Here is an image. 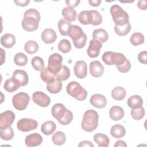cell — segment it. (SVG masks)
Wrapping results in <instances>:
<instances>
[{"label":"cell","instance_id":"4","mask_svg":"<svg viewBox=\"0 0 147 147\" xmlns=\"http://www.w3.org/2000/svg\"><path fill=\"white\" fill-rule=\"evenodd\" d=\"M66 91L68 95L79 101L84 100L87 96L86 90L77 82H69L67 86Z\"/></svg>","mask_w":147,"mask_h":147},{"label":"cell","instance_id":"15","mask_svg":"<svg viewBox=\"0 0 147 147\" xmlns=\"http://www.w3.org/2000/svg\"><path fill=\"white\" fill-rule=\"evenodd\" d=\"M90 102L94 107L98 109H102L106 107L107 105V99L106 97L102 94H95L91 96Z\"/></svg>","mask_w":147,"mask_h":147},{"label":"cell","instance_id":"1","mask_svg":"<svg viewBox=\"0 0 147 147\" xmlns=\"http://www.w3.org/2000/svg\"><path fill=\"white\" fill-rule=\"evenodd\" d=\"M41 16L39 11L34 9L26 10L24 14L21 25L22 28L28 32H33L38 28Z\"/></svg>","mask_w":147,"mask_h":147},{"label":"cell","instance_id":"49","mask_svg":"<svg viewBox=\"0 0 147 147\" xmlns=\"http://www.w3.org/2000/svg\"><path fill=\"white\" fill-rule=\"evenodd\" d=\"M80 1H78V0H67L65 1V3L67 5L68 7H71V8H74L79 5L80 3Z\"/></svg>","mask_w":147,"mask_h":147},{"label":"cell","instance_id":"6","mask_svg":"<svg viewBox=\"0 0 147 147\" xmlns=\"http://www.w3.org/2000/svg\"><path fill=\"white\" fill-rule=\"evenodd\" d=\"M30 97L29 95L24 92H20L14 95L12 98V103L15 109L19 111L24 110L26 109Z\"/></svg>","mask_w":147,"mask_h":147},{"label":"cell","instance_id":"43","mask_svg":"<svg viewBox=\"0 0 147 147\" xmlns=\"http://www.w3.org/2000/svg\"><path fill=\"white\" fill-rule=\"evenodd\" d=\"M130 113L134 119L136 121L140 120L142 119L145 115V109L142 106H141L136 109H131Z\"/></svg>","mask_w":147,"mask_h":147},{"label":"cell","instance_id":"24","mask_svg":"<svg viewBox=\"0 0 147 147\" xmlns=\"http://www.w3.org/2000/svg\"><path fill=\"white\" fill-rule=\"evenodd\" d=\"M61 13L65 21L68 22L75 21L76 20L77 12L74 8L69 7H64Z\"/></svg>","mask_w":147,"mask_h":147},{"label":"cell","instance_id":"13","mask_svg":"<svg viewBox=\"0 0 147 147\" xmlns=\"http://www.w3.org/2000/svg\"><path fill=\"white\" fill-rule=\"evenodd\" d=\"M74 74L78 78L83 79L87 75V65L83 60H78L76 62L74 68Z\"/></svg>","mask_w":147,"mask_h":147},{"label":"cell","instance_id":"27","mask_svg":"<svg viewBox=\"0 0 147 147\" xmlns=\"http://www.w3.org/2000/svg\"><path fill=\"white\" fill-rule=\"evenodd\" d=\"M94 141L99 147H108L110 143V140L108 136L100 133H96L94 136Z\"/></svg>","mask_w":147,"mask_h":147},{"label":"cell","instance_id":"33","mask_svg":"<svg viewBox=\"0 0 147 147\" xmlns=\"http://www.w3.org/2000/svg\"><path fill=\"white\" fill-rule=\"evenodd\" d=\"M71 23L63 19H60L58 22V29L62 36H68V31L71 26Z\"/></svg>","mask_w":147,"mask_h":147},{"label":"cell","instance_id":"17","mask_svg":"<svg viewBox=\"0 0 147 147\" xmlns=\"http://www.w3.org/2000/svg\"><path fill=\"white\" fill-rule=\"evenodd\" d=\"M42 140V137L40 134L34 133L26 137L25 142L29 147H34L41 144Z\"/></svg>","mask_w":147,"mask_h":147},{"label":"cell","instance_id":"34","mask_svg":"<svg viewBox=\"0 0 147 147\" xmlns=\"http://www.w3.org/2000/svg\"><path fill=\"white\" fill-rule=\"evenodd\" d=\"M40 77L47 84L52 82L56 78V76L49 71L48 67H44L41 69L40 71Z\"/></svg>","mask_w":147,"mask_h":147},{"label":"cell","instance_id":"51","mask_svg":"<svg viewBox=\"0 0 147 147\" xmlns=\"http://www.w3.org/2000/svg\"><path fill=\"white\" fill-rule=\"evenodd\" d=\"M147 1L146 0H141L137 2V7L141 9L145 10L146 9V6H147Z\"/></svg>","mask_w":147,"mask_h":147},{"label":"cell","instance_id":"41","mask_svg":"<svg viewBox=\"0 0 147 147\" xmlns=\"http://www.w3.org/2000/svg\"><path fill=\"white\" fill-rule=\"evenodd\" d=\"M58 49L63 53H67L71 50V44L67 39H62L58 44Z\"/></svg>","mask_w":147,"mask_h":147},{"label":"cell","instance_id":"32","mask_svg":"<svg viewBox=\"0 0 147 147\" xmlns=\"http://www.w3.org/2000/svg\"><path fill=\"white\" fill-rule=\"evenodd\" d=\"M52 140L54 144L56 145H62L65 142L66 136L63 132L59 131L53 134Z\"/></svg>","mask_w":147,"mask_h":147},{"label":"cell","instance_id":"44","mask_svg":"<svg viewBox=\"0 0 147 147\" xmlns=\"http://www.w3.org/2000/svg\"><path fill=\"white\" fill-rule=\"evenodd\" d=\"M91 14V24L94 26L100 25L102 22V17L101 14L96 10H90Z\"/></svg>","mask_w":147,"mask_h":147},{"label":"cell","instance_id":"20","mask_svg":"<svg viewBox=\"0 0 147 147\" xmlns=\"http://www.w3.org/2000/svg\"><path fill=\"white\" fill-rule=\"evenodd\" d=\"M125 112L123 109L118 106H112L109 110V115L113 121H119L124 117Z\"/></svg>","mask_w":147,"mask_h":147},{"label":"cell","instance_id":"42","mask_svg":"<svg viewBox=\"0 0 147 147\" xmlns=\"http://www.w3.org/2000/svg\"><path fill=\"white\" fill-rule=\"evenodd\" d=\"M31 64L33 68L37 71H41L44 68V60L39 56H34L32 59Z\"/></svg>","mask_w":147,"mask_h":147},{"label":"cell","instance_id":"35","mask_svg":"<svg viewBox=\"0 0 147 147\" xmlns=\"http://www.w3.org/2000/svg\"><path fill=\"white\" fill-rule=\"evenodd\" d=\"M130 41L133 45L138 46L144 42V36L141 33L135 32L130 36Z\"/></svg>","mask_w":147,"mask_h":147},{"label":"cell","instance_id":"14","mask_svg":"<svg viewBox=\"0 0 147 147\" xmlns=\"http://www.w3.org/2000/svg\"><path fill=\"white\" fill-rule=\"evenodd\" d=\"M89 69L90 75L94 78L100 77L105 71L103 65L98 60L91 61L89 65Z\"/></svg>","mask_w":147,"mask_h":147},{"label":"cell","instance_id":"48","mask_svg":"<svg viewBox=\"0 0 147 147\" xmlns=\"http://www.w3.org/2000/svg\"><path fill=\"white\" fill-rule=\"evenodd\" d=\"M146 57L147 52L145 51H142L140 52L138 55V60L141 63L143 64H146Z\"/></svg>","mask_w":147,"mask_h":147},{"label":"cell","instance_id":"30","mask_svg":"<svg viewBox=\"0 0 147 147\" xmlns=\"http://www.w3.org/2000/svg\"><path fill=\"white\" fill-rule=\"evenodd\" d=\"M78 19L79 22L83 25L91 24V14L90 10H84L80 12Z\"/></svg>","mask_w":147,"mask_h":147},{"label":"cell","instance_id":"3","mask_svg":"<svg viewBox=\"0 0 147 147\" xmlns=\"http://www.w3.org/2000/svg\"><path fill=\"white\" fill-rule=\"evenodd\" d=\"M110 13L113 20L117 26H124L129 22V14L117 4L111 6Z\"/></svg>","mask_w":147,"mask_h":147},{"label":"cell","instance_id":"38","mask_svg":"<svg viewBox=\"0 0 147 147\" xmlns=\"http://www.w3.org/2000/svg\"><path fill=\"white\" fill-rule=\"evenodd\" d=\"M28 61L27 56L21 52L17 53L14 57V61L17 65L25 66L26 65Z\"/></svg>","mask_w":147,"mask_h":147},{"label":"cell","instance_id":"54","mask_svg":"<svg viewBox=\"0 0 147 147\" xmlns=\"http://www.w3.org/2000/svg\"><path fill=\"white\" fill-rule=\"evenodd\" d=\"M114 147H119V146H122V147H126L127 145L126 142L123 141V140H118L117 141L115 144H114Z\"/></svg>","mask_w":147,"mask_h":147},{"label":"cell","instance_id":"11","mask_svg":"<svg viewBox=\"0 0 147 147\" xmlns=\"http://www.w3.org/2000/svg\"><path fill=\"white\" fill-rule=\"evenodd\" d=\"M11 78L20 87L26 86L29 82L28 74L22 69L15 70L13 73Z\"/></svg>","mask_w":147,"mask_h":147},{"label":"cell","instance_id":"23","mask_svg":"<svg viewBox=\"0 0 147 147\" xmlns=\"http://www.w3.org/2000/svg\"><path fill=\"white\" fill-rule=\"evenodd\" d=\"M92 38L94 40H98L102 43H105L109 39V34L104 29H96L92 32Z\"/></svg>","mask_w":147,"mask_h":147},{"label":"cell","instance_id":"2","mask_svg":"<svg viewBox=\"0 0 147 147\" xmlns=\"http://www.w3.org/2000/svg\"><path fill=\"white\" fill-rule=\"evenodd\" d=\"M99 115L98 113L92 109L87 110L83 115L81 123V126L83 130L91 132L95 130L98 126Z\"/></svg>","mask_w":147,"mask_h":147},{"label":"cell","instance_id":"55","mask_svg":"<svg viewBox=\"0 0 147 147\" xmlns=\"http://www.w3.org/2000/svg\"><path fill=\"white\" fill-rule=\"evenodd\" d=\"M1 52V65H2L3 63L5 61V52L4 51V50L2 48L0 49Z\"/></svg>","mask_w":147,"mask_h":147},{"label":"cell","instance_id":"25","mask_svg":"<svg viewBox=\"0 0 147 147\" xmlns=\"http://www.w3.org/2000/svg\"><path fill=\"white\" fill-rule=\"evenodd\" d=\"M56 129V123L52 121H47L44 122L41 126V132L46 136L52 134Z\"/></svg>","mask_w":147,"mask_h":147},{"label":"cell","instance_id":"10","mask_svg":"<svg viewBox=\"0 0 147 147\" xmlns=\"http://www.w3.org/2000/svg\"><path fill=\"white\" fill-rule=\"evenodd\" d=\"M32 100L34 103L40 107H45L51 103L49 96L42 91H36L32 95Z\"/></svg>","mask_w":147,"mask_h":147},{"label":"cell","instance_id":"40","mask_svg":"<svg viewBox=\"0 0 147 147\" xmlns=\"http://www.w3.org/2000/svg\"><path fill=\"white\" fill-rule=\"evenodd\" d=\"M55 76L61 82L66 80L70 76V70L66 65H62L60 71L55 75Z\"/></svg>","mask_w":147,"mask_h":147},{"label":"cell","instance_id":"37","mask_svg":"<svg viewBox=\"0 0 147 147\" xmlns=\"http://www.w3.org/2000/svg\"><path fill=\"white\" fill-rule=\"evenodd\" d=\"M114 30L117 34L119 36H124L127 35L131 30V25L129 22L124 26H114Z\"/></svg>","mask_w":147,"mask_h":147},{"label":"cell","instance_id":"52","mask_svg":"<svg viewBox=\"0 0 147 147\" xmlns=\"http://www.w3.org/2000/svg\"><path fill=\"white\" fill-rule=\"evenodd\" d=\"M79 147L81 146H90V147H94V145L90 141H87V140H84L83 141H81L79 145Z\"/></svg>","mask_w":147,"mask_h":147},{"label":"cell","instance_id":"5","mask_svg":"<svg viewBox=\"0 0 147 147\" xmlns=\"http://www.w3.org/2000/svg\"><path fill=\"white\" fill-rule=\"evenodd\" d=\"M102 59L107 65H115L118 66L123 64L125 62L126 57L121 53L107 51L103 54Z\"/></svg>","mask_w":147,"mask_h":147},{"label":"cell","instance_id":"8","mask_svg":"<svg viewBox=\"0 0 147 147\" xmlns=\"http://www.w3.org/2000/svg\"><path fill=\"white\" fill-rule=\"evenodd\" d=\"M38 122L30 118H21L17 123V129L23 132H28L37 129Z\"/></svg>","mask_w":147,"mask_h":147},{"label":"cell","instance_id":"9","mask_svg":"<svg viewBox=\"0 0 147 147\" xmlns=\"http://www.w3.org/2000/svg\"><path fill=\"white\" fill-rule=\"evenodd\" d=\"M16 118L15 114L10 110L2 112L0 114V129H3L11 126Z\"/></svg>","mask_w":147,"mask_h":147},{"label":"cell","instance_id":"53","mask_svg":"<svg viewBox=\"0 0 147 147\" xmlns=\"http://www.w3.org/2000/svg\"><path fill=\"white\" fill-rule=\"evenodd\" d=\"M101 2L102 1L100 0H89L88 1V3H90V5L94 7L99 6L100 5Z\"/></svg>","mask_w":147,"mask_h":147},{"label":"cell","instance_id":"16","mask_svg":"<svg viewBox=\"0 0 147 147\" xmlns=\"http://www.w3.org/2000/svg\"><path fill=\"white\" fill-rule=\"evenodd\" d=\"M67 110V109L62 103H58L53 106L51 109V113L52 116L59 122L63 118Z\"/></svg>","mask_w":147,"mask_h":147},{"label":"cell","instance_id":"18","mask_svg":"<svg viewBox=\"0 0 147 147\" xmlns=\"http://www.w3.org/2000/svg\"><path fill=\"white\" fill-rule=\"evenodd\" d=\"M84 34V33L82 29L79 26L76 25H71L68 31V36L72 40L73 42L80 39Z\"/></svg>","mask_w":147,"mask_h":147},{"label":"cell","instance_id":"47","mask_svg":"<svg viewBox=\"0 0 147 147\" xmlns=\"http://www.w3.org/2000/svg\"><path fill=\"white\" fill-rule=\"evenodd\" d=\"M87 35L84 33V34L83 35V36L80 39H79V40H78L77 41L74 42H73V43H74V46H75L76 48L81 49V48H83V47L85 46V45H86V42H87Z\"/></svg>","mask_w":147,"mask_h":147},{"label":"cell","instance_id":"22","mask_svg":"<svg viewBox=\"0 0 147 147\" xmlns=\"http://www.w3.org/2000/svg\"><path fill=\"white\" fill-rule=\"evenodd\" d=\"M61 81L56 78L52 82L47 84V89L51 94H57L61 90Z\"/></svg>","mask_w":147,"mask_h":147},{"label":"cell","instance_id":"39","mask_svg":"<svg viewBox=\"0 0 147 147\" xmlns=\"http://www.w3.org/2000/svg\"><path fill=\"white\" fill-rule=\"evenodd\" d=\"M14 135V131L11 126L7 127L6 128L1 129L0 136L1 138L3 140L9 141L11 140Z\"/></svg>","mask_w":147,"mask_h":147},{"label":"cell","instance_id":"21","mask_svg":"<svg viewBox=\"0 0 147 147\" xmlns=\"http://www.w3.org/2000/svg\"><path fill=\"white\" fill-rule=\"evenodd\" d=\"M16 37L11 33H6L3 34L1 38V45L6 48H12L16 44Z\"/></svg>","mask_w":147,"mask_h":147},{"label":"cell","instance_id":"50","mask_svg":"<svg viewBox=\"0 0 147 147\" xmlns=\"http://www.w3.org/2000/svg\"><path fill=\"white\" fill-rule=\"evenodd\" d=\"M14 2L16 3V5L23 7V6H26L28 5V4L30 2V1L29 0H24V1L23 0H21H21H17V1L14 0Z\"/></svg>","mask_w":147,"mask_h":147},{"label":"cell","instance_id":"29","mask_svg":"<svg viewBox=\"0 0 147 147\" xmlns=\"http://www.w3.org/2000/svg\"><path fill=\"white\" fill-rule=\"evenodd\" d=\"M111 94L114 99L116 100H122L126 97V92L123 87L117 86L112 90Z\"/></svg>","mask_w":147,"mask_h":147},{"label":"cell","instance_id":"31","mask_svg":"<svg viewBox=\"0 0 147 147\" xmlns=\"http://www.w3.org/2000/svg\"><path fill=\"white\" fill-rule=\"evenodd\" d=\"M38 48L39 46L37 42L33 40H29L27 41L24 45L25 51L28 54L30 55L36 53L38 51Z\"/></svg>","mask_w":147,"mask_h":147},{"label":"cell","instance_id":"12","mask_svg":"<svg viewBox=\"0 0 147 147\" xmlns=\"http://www.w3.org/2000/svg\"><path fill=\"white\" fill-rule=\"evenodd\" d=\"M102 47V43L99 41L94 39L90 40L89 46L87 50L88 56L91 58H95L98 57L99 55Z\"/></svg>","mask_w":147,"mask_h":147},{"label":"cell","instance_id":"28","mask_svg":"<svg viewBox=\"0 0 147 147\" xmlns=\"http://www.w3.org/2000/svg\"><path fill=\"white\" fill-rule=\"evenodd\" d=\"M110 134L115 138H120L126 134V130L122 125L117 124L111 127Z\"/></svg>","mask_w":147,"mask_h":147},{"label":"cell","instance_id":"26","mask_svg":"<svg viewBox=\"0 0 147 147\" xmlns=\"http://www.w3.org/2000/svg\"><path fill=\"white\" fill-rule=\"evenodd\" d=\"M127 104L131 109H136L142 106L143 100L140 95H134L129 98L127 101Z\"/></svg>","mask_w":147,"mask_h":147},{"label":"cell","instance_id":"45","mask_svg":"<svg viewBox=\"0 0 147 147\" xmlns=\"http://www.w3.org/2000/svg\"><path fill=\"white\" fill-rule=\"evenodd\" d=\"M72 119H73V114L70 110L67 109L65 115H64V117L62 119L59 121V122L63 125H67L72 122Z\"/></svg>","mask_w":147,"mask_h":147},{"label":"cell","instance_id":"36","mask_svg":"<svg viewBox=\"0 0 147 147\" xmlns=\"http://www.w3.org/2000/svg\"><path fill=\"white\" fill-rule=\"evenodd\" d=\"M3 88L6 91L9 92H13L17 90L20 88V86L11 78L7 79L5 81L3 85Z\"/></svg>","mask_w":147,"mask_h":147},{"label":"cell","instance_id":"46","mask_svg":"<svg viewBox=\"0 0 147 147\" xmlns=\"http://www.w3.org/2000/svg\"><path fill=\"white\" fill-rule=\"evenodd\" d=\"M117 68L120 72L126 73L129 72L131 68V63L130 61L127 59H126L125 62L123 64L117 66Z\"/></svg>","mask_w":147,"mask_h":147},{"label":"cell","instance_id":"7","mask_svg":"<svg viewBox=\"0 0 147 147\" xmlns=\"http://www.w3.org/2000/svg\"><path fill=\"white\" fill-rule=\"evenodd\" d=\"M63 57L59 53H53L48 58V68L55 76L60 71L62 67Z\"/></svg>","mask_w":147,"mask_h":147},{"label":"cell","instance_id":"19","mask_svg":"<svg viewBox=\"0 0 147 147\" xmlns=\"http://www.w3.org/2000/svg\"><path fill=\"white\" fill-rule=\"evenodd\" d=\"M41 39L45 44H52L57 39V34L55 31L51 28L45 29L41 33Z\"/></svg>","mask_w":147,"mask_h":147}]
</instances>
